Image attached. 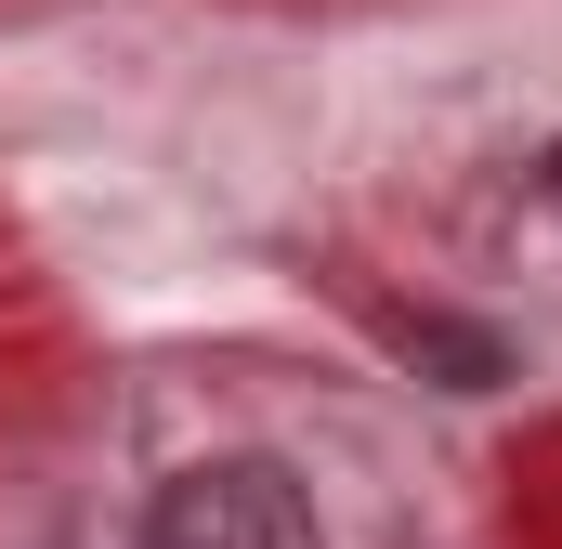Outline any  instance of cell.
I'll use <instances>...</instances> for the list:
<instances>
[{
    "mask_svg": "<svg viewBox=\"0 0 562 549\" xmlns=\"http://www.w3.org/2000/svg\"><path fill=\"white\" fill-rule=\"evenodd\" d=\"M144 549H327V524L288 458H196L144 497Z\"/></svg>",
    "mask_w": 562,
    "mask_h": 549,
    "instance_id": "6da1fadb",
    "label": "cell"
},
{
    "mask_svg": "<svg viewBox=\"0 0 562 549\" xmlns=\"http://www.w3.org/2000/svg\"><path fill=\"white\" fill-rule=\"evenodd\" d=\"M393 340H406V354H445V367H458V393H484V380L510 367L484 327H445V314H393Z\"/></svg>",
    "mask_w": 562,
    "mask_h": 549,
    "instance_id": "7a4b0ae2",
    "label": "cell"
},
{
    "mask_svg": "<svg viewBox=\"0 0 562 549\" xmlns=\"http://www.w3.org/2000/svg\"><path fill=\"white\" fill-rule=\"evenodd\" d=\"M537 197H550V223H562V144H550V170H537Z\"/></svg>",
    "mask_w": 562,
    "mask_h": 549,
    "instance_id": "3957f363",
    "label": "cell"
}]
</instances>
